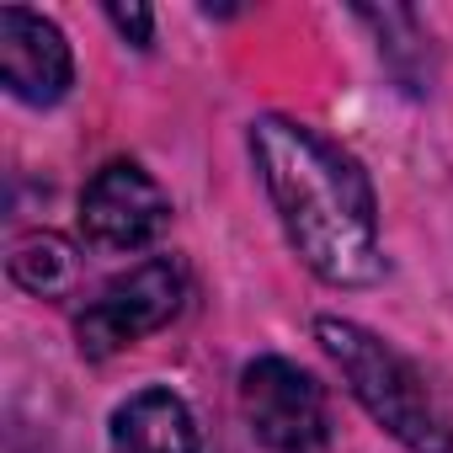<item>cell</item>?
Masks as SVG:
<instances>
[{
    "instance_id": "obj_1",
    "label": "cell",
    "mask_w": 453,
    "mask_h": 453,
    "mask_svg": "<svg viewBox=\"0 0 453 453\" xmlns=\"http://www.w3.org/2000/svg\"><path fill=\"white\" fill-rule=\"evenodd\" d=\"M251 155L294 251L315 278L336 288H363L384 278L373 187L352 155L294 118H257Z\"/></svg>"
},
{
    "instance_id": "obj_2",
    "label": "cell",
    "mask_w": 453,
    "mask_h": 453,
    "mask_svg": "<svg viewBox=\"0 0 453 453\" xmlns=\"http://www.w3.org/2000/svg\"><path fill=\"white\" fill-rule=\"evenodd\" d=\"M320 347L336 357L342 379L352 384L357 405L411 453H453V426L442 416V405L432 400L426 379L411 368V357H400L384 336H373L357 320H336L320 315L315 320Z\"/></svg>"
},
{
    "instance_id": "obj_3",
    "label": "cell",
    "mask_w": 453,
    "mask_h": 453,
    "mask_svg": "<svg viewBox=\"0 0 453 453\" xmlns=\"http://www.w3.org/2000/svg\"><path fill=\"white\" fill-rule=\"evenodd\" d=\"M187 304V273L171 257H150L139 267H128L123 278H112L75 320V342L86 357H112L144 336H155L160 326H171Z\"/></svg>"
},
{
    "instance_id": "obj_4",
    "label": "cell",
    "mask_w": 453,
    "mask_h": 453,
    "mask_svg": "<svg viewBox=\"0 0 453 453\" xmlns=\"http://www.w3.org/2000/svg\"><path fill=\"white\" fill-rule=\"evenodd\" d=\"M241 411L267 453H320L331 442L326 389L288 357H257L241 373Z\"/></svg>"
},
{
    "instance_id": "obj_5",
    "label": "cell",
    "mask_w": 453,
    "mask_h": 453,
    "mask_svg": "<svg viewBox=\"0 0 453 453\" xmlns=\"http://www.w3.org/2000/svg\"><path fill=\"white\" fill-rule=\"evenodd\" d=\"M171 219V197L134 160L102 165L81 192V230L102 251H144Z\"/></svg>"
},
{
    "instance_id": "obj_6",
    "label": "cell",
    "mask_w": 453,
    "mask_h": 453,
    "mask_svg": "<svg viewBox=\"0 0 453 453\" xmlns=\"http://www.w3.org/2000/svg\"><path fill=\"white\" fill-rule=\"evenodd\" d=\"M70 43L54 22H43L38 12H22V6H6L0 12V81L17 102H33V107H49L70 91Z\"/></svg>"
},
{
    "instance_id": "obj_7",
    "label": "cell",
    "mask_w": 453,
    "mask_h": 453,
    "mask_svg": "<svg viewBox=\"0 0 453 453\" xmlns=\"http://www.w3.org/2000/svg\"><path fill=\"white\" fill-rule=\"evenodd\" d=\"M112 453H203L181 395L150 384L112 411Z\"/></svg>"
},
{
    "instance_id": "obj_8",
    "label": "cell",
    "mask_w": 453,
    "mask_h": 453,
    "mask_svg": "<svg viewBox=\"0 0 453 453\" xmlns=\"http://www.w3.org/2000/svg\"><path fill=\"white\" fill-rule=\"evenodd\" d=\"M75 267H81V262H75V246H70L65 235H49V230L22 235V241L12 246V257H6L12 283L27 288V294H38V299L65 294V288L75 283Z\"/></svg>"
},
{
    "instance_id": "obj_9",
    "label": "cell",
    "mask_w": 453,
    "mask_h": 453,
    "mask_svg": "<svg viewBox=\"0 0 453 453\" xmlns=\"http://www.w3.org/2000/svg\"><path fill=\"white\" fill-rule=\"evenodd\" d=\"M107 17H112V27L128 38V43H139V49H150V12L144 6H107Z\"/></svg>"
}]
</instances>
